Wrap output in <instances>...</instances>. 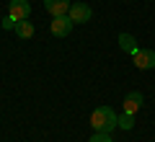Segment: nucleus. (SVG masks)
Returning <instances> with one entry per match:
<instances>
[{
    "mask_svg": "<svg viewBox=\"0 0 155 142\" xmlns=\"http://www.w3.org/2000/svg\"><path fill=\"white\" fill-rule=\"evenodd\" d=\"M119 127V116L111 106H98V109L91 114V129L93 132H114Z\"/></svg>",
    "mask_w": 155,
    "mask_h": 142,
    "instance_id": "f257e3e1",
    "label": "nucleus"
},
{
    "mask_svg": "<svg viewBox=\"0 0 155 142\" xmlns=\"http://www.w3.org/2000/svg\"><path fill=\"white\" fill-rule=\"evenodd\" d=\"M132 62L137 70H153L155 67V52L153 49H137L132 54Z\"/></svg>",
    "mask_w": 155,
    "mask_h": 142,
    "instance_id": "f03ea898",
    "label": "nucleus"
},
{
    "mask_svg": "<svg viewBox=\"0 0 155 142\" xmlns=\"http://www.w3.org/2000/svg\"><path fill=\"white\" fill-rule=\"evenodd\" d=\"M67 16H70V21H72V23H88L91 18H93V11H91L85 3H72Z\"/></svg>",
    "mask_w": 155,
    "mask_h": 142,
    "instance_id": "7ed1b4c3",
    "label": "nucleus"
},
{
    "mask_svg": "<svg viewBox=\"0 0 155 142\" xmlns=\"http://www.w3.org/2000/svg\"><path fill=\"white\" fill-rule=\"evenodd\" d=\"M8 16H13L16 21H26V18L31 16V3H28V0H11Z\"/></svg>",
    "mask_w": 155,
    "mask_h": 142,
    "instance_id": "20e7f679",
    "label": "nucleus"
},
{
    "mask_svg": "<svg viewBox=\"0 0 155 142\" xmlns=\"http://www.w3.org/2000/svg\"><path fill=\"white\" fill-rule=\"evenodd\" d=\"M72 26H75V23L70 21V16H57V18H52L49 31L54 34V36H67V34L72 31Z\"/></svg>",
    "mask_w": 155,
    "mask_h": 142,
    "instance_id": "39448f33",
    "label": "nucleus"
},
{
    "mask_svg": "<svg viewBox=\"0 0 155 142\" xmlns=\"http://www.w3.org/2000/svg\"><path fill=\"white\" fill-rule=\"evenodd\" d=\"M70 0H44V8H47V13H49L52 18H57V16H67L70 13Z\"/></svg>",
    "mask_w": 155,
    "mask_h": 142,
    "instance_id": "423d86ee",
    "label": "nucleus"
},
{
    "mask_svg": "<svg viewBox=\"0 0 155 142\" xmlns=\"http://www.w3.org/2000/svg\"><path fill=\"white\" fill-rule=\"evenodd\" d=\"M142 101H145V96L140 91L127 93V98H124V111H127V114H137L140 106H142Z\"/></svg>",
    "mask_w": 155,
    "mask_h": 142,
    "instance_id": "0eeeda50",
    "label": "nucleus"
},
{
    "mask_svg": "<svg viewBox=\"0 0 155 142\" xmlns=\"http://www.w3.org/2000/svg\"><path fill=\"white\" fill-rule=\"evenodd\" d=\"M13 31H16V36H18V39H23V41H26V39H31V36H34V23L28 21V18H26V21H18Z\"/></svg>",
    "mask_w": 155,
    "mask_h": 142,
    "instance_id": "6e6552de",
    "label": "nucleus"
},
{
    "mask_svg": "<svg viewBox=\"0 0 155 142\" xmlns=\"http://www.w3.org/2000/svg\"><path fill=\"white\" fill-rule=\"evenodd\" d=\"M119 47H122L127 54H134V52L140 49V47H137V39H134L132 34H119Z\"/></svg>",
    "mask_w": 155,
    "mask_h": 142,
    "instance_id": "1a4fd4ad",
    "label": "nucleus"
},
{
    "mask_svg": "<svg viewBox=\"0 0 155 142\" xmlns=\"http://www.w3.org/2000/svg\"><path fill=\"white\" fill-rule=\"evenodd\" d=\"M119 127H122V129H132L134 127V114H127V111H124V114L119 116Z\"/></svg>",
    "mask_w": 155,
    "mask_h": 142,
    "instance_id": "9d476101",
    "label": "nucleus"
},
{
    "mask_svg": "<svg viewBox=\"0 0 155 142\" xmlns=\"http://www.w3.org/2000/svg\"><path fill=\"white\" fill-rule=\"evenodd\" d=\"M88 142H111V134L109 132H93V137Z\"/></svg>",
    "mask_w": 155,
    "mask_h": 142,
    "instance_id": "9b49d317",
    "label": "nucleus"
},
{
    "mask_svg": "<svg viewBox=\"0 0 155 142\" xmlns=\"http://www.w3.org/2000/svg\"><path fill=\"white\" fill-rule=\"evenodd\" d=\"M16 18H13V16H8V18H3V28H16Z\"/></svg>",
    "mask_w": 155,
    "mask_h": 142,
    "instance_id": "f8f14e48",
    "label": "nucleus"
}]
</instances>
